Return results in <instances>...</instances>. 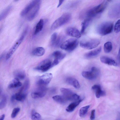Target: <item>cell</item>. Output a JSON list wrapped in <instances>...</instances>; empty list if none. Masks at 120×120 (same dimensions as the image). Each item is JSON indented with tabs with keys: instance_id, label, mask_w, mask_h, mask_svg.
<instances>
[{
	"instance_id": "1",
	"label": "cell",
	"mask_w": 120,
	"mask_h": 120,
	"mask_svg": "<svg viewBox=\"0 0 120 120\" xmlns=\"http://www.w3.org/2000/svg\"><path fill=\"white\" fill-rule=\"evenodd\" d=\"M107 3V0H104L98 5L88 10L86 13L87 18L92 19L100 15L106 8Z\"/></svg>"
},
{
	"instance_id": "2",
	"label": "cell",
	"mask_w": 120,
	"mask_h": 120,
	"mask_svg": "<svg viewBox=\"0 0 120 120\" xmlns=\"http://www.w3.org/2000/svg\"><path fill=\"white\" fill-rule=\"evenodd\" d=\"M113 27L112 22H103L97 26L96 32L100 35L104 36L111 33Z\"/></svg>"
},
{
	"instance_id": "3",
	"label": "cell",
	"mask_w": 120,
	"mask_h": 120,
	"mask_svg": "<svg viewBox=\"0 0 120 120\" xmlns=\"http://www.w3.org/2000/svg\"><path fill=\"white\" fill-rule=\"evenodd\" d=\"M71 17V15L69 13L63 14L53 23L51 26V30H55L67 23L70 20Z\"/></svg>"
},
{
	"instance_id": "4",
	"label": "cell",
	"mask_w": 120,
	"mask_h": 120,
	"mask_svg": "<svg viewBox=\"0 0 120 120\" xmlns=\"http://www.w3.org/2000/svg\"><path fill=\"white\" fill-rule=\"evenodd\" d=\"M78 44V41L77 39L71 38L65 41L60 47L62 49L71 52L76 48Z\"/></svg>"
},
{
	"instance_id": "5",
	"label": "cell",
	"mask_w": 120,
	"mask_h": 120,
	"mask_svg": "<svg viewBox=\"0 0 120 120\" xmlns=\"http://www.w3.org/2000/svg\"><path fill=\"white\" fill-rule=\"evenodd\" d=\"M27 28L24 31L20 37L11 47L7 53L6 57V60H8L11 57L23 41L27 32Z\"/></svg>"
},
{
	"instance_id": "6",
	"label": "cell",
	"mask_w": 120,
	"mask_h": 120,
	"mask_svg": "<svg viewBox=\"0 0 120 120\" xmlns=\"http://www.w3.org/2000/svg\"><path fill=\"white\" fill-rule=\"evenodd\" d=\"M100 43L99 40L96 39L84 40L80 42V46L85 49H91L97 47Z\"/></svg>"
},
{
	"instance_id": "7",
	"label": "cell",
	"mask_w": 120,
	"mask_h": 120,
	"mask_svg": "<svg viewBox=\"0 0 120 120\" xmlns=\"http://www.w3.org/2000/svg\"><path fill=\"white\" fill-rule=\"evenodd\" d=\"M60 90L63 95L68 101H74L80 99V97L79 95L69 89L62 88L60 89Z\"/></svg>"
},
{
	"instance_id": "8",
	"label": "cell",
	"mask_w": 120,
	"mask_h": 120,
	"mask_svg": "<svg viewBox=\"0 0 120 120\" xmlns=\"http://www.w3.org/2000/svg\"><path fill=\"white\" fill-rule=\"evenodd\" d=\"M100 73L99 70L95 67H92L90 71H83L82 73V76L89 80H93L95 79L99 75Z\"/></svg>"
},
{
	"instance_id": "9",
	"label": "cell",
	"mask_w": 120,
	"mask_h": 120,
	"mask_svg": "<svg viewBox=\"0 0 120 120\" xmlns=\"http://www.w3.org/2000/svg\"><path fill=\"white\" fill-rule=\"evenodd\" d=\"M52 78V75L51 73H45L39 77L37 84L40 86L47 85L49 84Z\"/></svg>"
},
{
	"instance_id": "10",
	"label": "cell",
	"mask_w": 120,
	"mask_h": 120,
	"mask_svg": "<svg viewBox=\"0 0 120 120\" xmlns=\"http://www.w3.org/2000/svg\"><path fill=\"white\" fill-rule=\"evenodd\" d=\"M52 64L49 59H45L41 62L35 68V69L42 72H45L51 68Z\"/></svg>"
},
{
	"instance_id": "11",
	"label": "cell",
	"mask_w": 120,
	"mask_h": 120,
	"mask_svg": "<svg viewBox=\"0 0 120 120\" xmlns=\"http://www.w3.org/2000/svg\"><path fill=\"white\" fill-rule=\"evenodd\" d=\"M52 55L55 58L52 64L51 68L58 64L66 56V54L59 51H54L52 53Z\"/></svg>"
},
{
	"instance_id": "12",
	"label": "cell",
	"mask_w": 120,
	"mask_h": 120,
	"mask_svg": "<svg viewBox=\"0 0 120 120\" xmlns=\"http://www.w3.org/2000/svg\"><path fill=\"white\" fill-rule=\"evenodd\" d=\"M41 2V0H38L37 3L27 17V19L28 21H32L35 17L40 9Z\"/></svg>"
},
{
	"instance_id": "13",
	"label": "cell",
	"mask_w": 120,
	"mask_h": 120,
	"mask_svg": "<svg viewBox=\"0 0 120 120\" xmlns=\"http://www.w3.org/2000/svg\"><path fill=\"white\" fill-rule=\"evenodd\" d=\"M46 88L44 86H41L36 91L31 94L32 97L34 99H37L44 97L46 94Z\"/></svg>"
},
{
	"instance_id": "14",
	"label": "cell",
	"mask_w": 120,
	"mask_h": 120,
	"mask_svg": "<svg viewBox=\"0 0 120 120\" xmlns=\"http://www.w3.org/2000/svg\"><path fill=\"white\" fill-rule=\"evenodd\" d=\"M38 0H33L30 2L22 11L20 15L24 16L32 10L37 3Z\"/></svg>"
},
{
	"instance_id": "15",
	"label": "cell",
	"mask_w": 120,
	"mask_h": 120,
	"mask_svg": "<svg viewBox=\"0 0 120 120\" xmlns=\"http://www.w3.org/2000/svg\"><path fill=\"white\" fill-rule=\"evenodd\" d=\"M66 32L67 35L70 36L79 38L81 36V34L79 31L76 28L70 27L67 28Z\"/></svg>"
},
{
	"instance_id": "16",
	"label": "cell",
	"mask_w": 120,
	"mask_h": 120,
	"mask_svg": "<svg viewBox=\"0 0 120 120\" xmlns=\"http://www.w3.org/2000/svg\"><path fill=\"white\" fill-rule=\"evenodd\" d=\"M91 89L95 92V95L97 98H98L101 97L105 96L106 95L105 92L101 89L100 85H95L92 86Z\"/></svg>"
},
{
	"instance_id": "17",
	"label": "cell",
	"mask_w": 120,
	"mask_h": 120,
	"mask_svg": "<svg viewBox=\"0 0 120 120\" xmlns=\"http://www.w3.org/2000/svg\"><path fill=\"white\" fill-rule=\"evenodd\" d=\"M101 61L103 63L109 65L117 66V63L112 59L108 57L103 56L100 57Z\"/></svg>"
},
{
	"instance_id": "18",
	"label": "cell",
	"mask_w": 120,
	"mask_h": 120,
	"mask_svg": "<svg viewBox=\"0 0 120 120\" xmlns=\"http://www.w3.org/2000/svg\"><path fill=\"white\" fill-rule=\"evenodd\" d=\"M101 50V47H100L86 53L84 55L85 57L86 58L89 59L95 57L100 53Z\"/></svg>"
},
{
	"instance_id": "19",
	"label": "cell",
	"mask_w": 120,
	"mask_h": 120,
	"mask_svg": "<svg viewBox=\"0 0 120 120\" xmlns=\"http://www.w3.org/2000/svg\"><path fill=\"white\" fill-rule=\"evenodd\" d=\"M65 36L64 35H61L58 36L55 42L51 46L55 48L60 47L61 44L65 41Z\"/></svg>"
},
{
	"instance_id": "20",
	"label": "cell",
	"mask_w": 120,
	"mask_h": 120,
	"mask_svg": "<svg viewBox=\"0 0 120 120\" xmlns=\"http://www.w3.org/2000/svg\"><path fill=\"white\" fill-rule=\"evenodd\" d=\"M66 81L67 83L72 86L76 89H78L80 87L79 82L75 78L69 77L66 79Z\"/></svg>"
},
{
	"instance_id": "21",
	"label": "cell",
	"mask_w": 120,
	"mask_h": 120,
	"mask_svg": "<svg viewBox=\"0 0 120 120\" xmlns=\"http://www.w3.org/2000/svg\"><path fill=\"white\" fill-rule=\"evenodd\" d=\"M22 85V83L19 79L15 77L10 82L8 85V87L9 88H17L20 86Z\"/></svg>"
},
{
	"instance_id": "22",
	"label": "cell",
	"mask_w": 120,
	"mask_h": 120,
	"mask_svg": "<svg viewBox=\"0 0 120 120\" xmlns=\"http://www.w3.org/2000/svg\"><path fill=\"white\" fill-rule=\"evenodd\" d=\"M82 100V99H80L77 101H74L71 103L67 107L66 109V111L69 112L73 111Z\"/></svg>"
},
{
	"instance_id": "23",
	"label": "cell",
	"mask_w": 120,
	"mask_h": 120,
	"mask_svg": "<svg viewBox=\"0 0 120 120\" xmlns=\"http://www.w3.org/2000/svg\"><path fill=\"white\" fill-rule=\"evenodd\" d=\"M53 99L57 102L62 104L66 103L68 101L66 98L63 95H56L52 97Z\"/></svg>"
},
{
	"instance_id": "24",
	"label": "cell",
	"mask_w": 120,
	"mask_h": 120,
	"mask_svg": "<svg viewBox=\"0 0 120 120\" xmlns=\"http://www.w3.org/2000/svg\"><path fill=\"white\" fill-rule=\"evenodd\" d=\"M44 24V20L41 19L36 24L34 33V35L39 33L42 30Z\"/></svg>"
},
{
	"instance_id": "25",
	"label": "cell",
	"mask_w": 120,
	"mask_h": 120,
	"mask_svg": "<svg viewBox=\"0 0 120 120\" xmlns=\"http://www.w3.org/2000/svg\"><path fill=\"white\" fill-rule=\"evenodd\" d=\"M92 19L90 18H86L81 23V33L82 34L89 26L92 20Z\"/></svg>"
},
{
	"instance_id": "26",
	"label": "cell",
	"mask_w": 120,
	"mask_h": 120,
	"mask_svg": "<svg viewBox=\"0 0 120 120\" xmlns=\"http://www.w3.org/2000/svg\"><path fill=\"white\" fill-rule=\"evenodd\" d=\"M45 52L44 48L42 47H39L35 48L32 52L34 55L37 56H41L44 55Z\"/></svg>"
},
{
	"instance_id": "27",
	"label": "cell",
	"mask_w": 120,
	"mask_h": 120,
	"mask_svg": "<svg viewBox=\"0 0 120 120\" xmlns=\"http://www.w3.org/2000/svg\"><path fill=\"white\" fill-rule=\"evenodd\" d=\"M12 8L11 5H10L5 8L2 12L0 15V20L1 21L5 19L10 12Z\"/></svg>"
},
{
	"instance_id": "28",
	"label": "cell",
	"mask_w": 120,
	"mask_h": 120,
	"mask_svg": "<svg viewBox=\"0 0 120 120\" xmlns=\"http://www.w3.org/2000/svg\"><path fill=\"white\" fill-rule=\"evenodd\" d=\"M14 95L15 100L20 101H24L26 96V93L20 92L16 93Z\"/></svg>"
},
{
	"instance_id": "29",
	"label": "cell",
	"mask_w": 120,
	"mask_h": 120,
	"mask_svg": "<svg viewBox=\"0 0 120 120\" xmlns=\"http://www.w3.org/2000/svg\"><path fill=\"white\" fill-rule=\"evenodd\" d=\"M14 75L15 77L22 79L25 78L26 74L25 71L22 70H18L15 71Z\"/></svg>"
},
{
	"instance_id": "30",
	"label": "cell",
	"mask_w": 120,
	"mask_h": 120,
	"mask_svg": "<svg viewBox=\"0 0 120 120\" xmlns=\"http://www.w3.org/2000/svg\"><path fill=\"white\" fill-rule=\"evenodd\" d=\"M80 1H75L70 2L67 4L64 8L67 9H71L74 8L77 6L79 4Z\"/></svg>"
},
{
	"instance_id": "31",
	"label": "cell",
	"mask_w": 120,
	"mask_h": 120,
	"mask_svg": "<svg viewBox=\"0 0 120 120\" xmlns=\"http://www.w3.org/2000/svg\"><path fill=\"white\" fill-rule=\"evenodd\" d=\"M112 49V45L111 42L108 41L105 43L104 46V50L105 52L106 53L110 52Z\"/></svg>"
},
{
	"instance_id": "32",
	"label": "cell",
	"mask_w": 120,
	"mask_h": 120,
	"mask_svg": "<svg viewBox=\"0 0 120 120\" xmlns=\"http://www.w3.org/2000/svg\"><path fill=\"white\" fill-rule=\"evenodd\" d=\"M90 105H88L82 107L80 109L79 112V115L81 117H83L85 116L87 113Z\"/></svg>"
},
{
	"instance_id": "33",
	"label": "cell",
	"mask_w": 120,
	"mask_h": 120,
	"mask_svg": "<svg viewBox=\"0 0 120 120\" xmlns=\"http://www.w3.org/2000/svg\"><path fill=\"white\" fill-rule=\"evenodd\" d=\"M30 86V82L28 79L25 81L22 87L21 88L19 92L25 93L29 88Z\"/></svg>"
},
{
	"instance_id": "34",
	"label": "cell",
	"mask_w": 120,
	"mask_h": 120,
	"mask_svg": "<svg viewBox=\"0 0 120 120\" xmlns=\"http://www.w3.org/2000/svg\"><path fill=\"white\" fill-rule=\"evenodd\" d=\"M31 118L32 120H40L41 118L40 115L33 110L31 113Z\"/></svg>"
},
{
	"instance_id": "35",
	"label": "cell",
	"mask_w": 120,
	"mask_h": 120,
	"mask_svg": "<svg viewBox=\"0 0 120 120\" xmlns=\"http://www.w3.org/2000/svg\"><path fill=\"white\" fill-rule=\"evenodd\" d=\"M7 103V99L5 96H3L0 102V109L4 108L6 106Z\"/></svg>"
},
{
	"instance_id": "36",
	"label": "cell",
	"mask_w": 120,
	"mask_h": 120,
	"mask_svg": "<svg viewBox=\"0 0 120 120\" xmlns=\"http://www.w3.org/2000/svg\"><path fill=\"white\" fill-rule=\"evenodd\" d=\"M114 31L116 33L120 31V19L118 20L114 26Z\"/></svg>"
},
{
	"instance_id": "37",
	"label": "cell",
	"mask_w": 120,
	"mask_h": 120,
	"mask_svg": "<svg viewBox=\"0 0 120 120\" xmlns=\"http://www.w3.org/2000/svg\"><path fill=\"white\" fill-rule=\"evenodd\" d=\"M20 110V109L19 107L16 108L13 110L11 115V117L12 118L15 117Z\"/></svg>"
},
{
	"instance_id": "38",
	"label": "cell",
	"mask_w": 120,
	"mask_h": 120,
	"mask_svg": "<svg viewBox=\"0 0 120 120\" xmlns=\"http://www.w3.org/2000/svg\"><path fill=\"white\" fill-rule=\"evenodd\" d=\"M57 37V34L56 32L54 33L52 35L51 37L50 40L51 45L55 42Z\"/></svg>"
},
{
	"instance_id": "39",
	"label": "cell",
	"mask_w": 120,
	"mask_h": 120,
	"mask_svg": "<svg viewBox=\"0 0 120 120\" xmlns=\"http://www.w3.org/2000/svg\"><path fill=\"white\" fill-rule=\"evenodd\" d=\"M95 110L94 109L92 110L90 116V119L91 120H94L95 118Z\"/></svg>"
},
{
	"instance_id": "40",
	"label": "cell",
	"mask_w": 120,
	"mask_h": 120,
	"mask_svg": "<svg viewBox=\"0 0 120 120\" xmlns=\"http://www.w3.org/2000/svg\"><path fill=\"white\" fill-rule=\"evenodd\" d=\"M117 59L119 62L120 63V46L118 52Z\"/></svg>"
},
{
	"instance_id": "41",
	"label": "cell",
	"mask_w": 120,
	"mask_h": 120,
	"mask_svg": "<svg viewBox=\"0 0 120 120\" xmlns=\"http://www.w3.org/2000/svg\"><path fill=\"white\" fill-rule=\"evenodd\" d=\"M64 1V0H59V3L57 6V7L58 8L60 7L61 5L62 4V3Z\"/></svg>"
},
{
	"instance_id": "42",
	"label": "cell",
	"mask_w": 120,
	"mask_h": 120,
	"mask_svg": "<svg viewBox=\"0 0 120 120\" xmlns=\"http://www.w3.org/2000/svg\"><path fill=\"white\" fill-rule=\"evenodd\" d=\"M15 100V95L13 94L11 98V102H13Z\"/></svg>"
},
{
	"instance_id": "43",
	"label": "cell",
	"mask_w": 120,
	"mask_h": 120,
	"mask_svg": "<svg viewBox=\"0 0 120 120\" xmlns=\"http://www.w3.org/2000/svg\"><path fill=\"white\" fill-rule=\"evenodd\" d=\"M5 117V115L4 114L2 115L0 117V120H4Z\"/></svg>"
},
{
	"instance_id": "44",
	"label": "cell",
	"mask_w": 120,
	"mask_h": 120,
	"mask_svg": "<svg viewBox=\"0 0 120 120\" xmlns=\"http://www.w3.org/2000/svg\"><path fill=\"white\" fill-rule=\"evenodd\" d=\"M116 120H120V112L118 115Z\"/></svg>"
}]
</instances>
